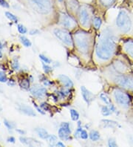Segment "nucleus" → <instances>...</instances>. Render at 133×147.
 <instances>
[{
  "label": "nucleus",
  "instance_id": "obj_47",
  "mask_svg": "<svg viewBox=\"0 0 133 147\" xmlns=\"http://www.w3.org/2000/svg\"><path fill=\"white\" fill-rule=\"evenodd\" d=\"M2 48V43H1V42H0V49H1Z\"/></svg>",
  "mask_w": 133,
  "mask_h": 147
},
{
  "label": "nucleus",
  "instance_id": "obj_38",
  "mask_svg": "<svg viewBox=\"0 0 133 147\" xmlns=\"http://www.w3.org/2000/svg\"><path fill=\"white\" fill-rule=\"evenodd\" d=\"M43 68H44V70L46 73H49L52 71V68H50L49 65H45V64H43Z\"/></svg>",
  "mask_w": 133,
  "mask_h": 147
},
{
  "label": "nucleus",
  "instance_id": "obj_15",
  "mask_svg": "<svg viewBox=\"0 0 133 147\" xmlns=\"http://www.w3.org/2000/svg\"><path fill=\"white\" fill-rule=\"evenodd\" d=\"M36 132L40 138H42V139H47V138L50 135L48 134L47 131H46V129H44L43 128H36Z\"/></svg>",
  "mask_w": 133,
  "mask_h": 147
},
{
  "label": "nucleus",
  "instance_id": "obj_43",
  "mask_svg": "<svg viewBox=\"0 0 133 147\" xmlns=\"http://www.w3.org/2000/svg\"><path fill=\"white\" fill-rule=\"evenodd\" d=\"M7 142L14 143H15V138H13V137H10V138H7Z\"/></svg>",
  "mask_w": 133,
  "mask_h": 147
},
{
  "label": "nucleus",
  "instance_id": "obj_31",
  "mask_svg": "<svg viewBox=\"0 0 133 147\" xmlns=\"http://www.w3.org/2000/svg\"><path fill=\"white\" fill-rule=\"evenodd\" d=\"M7 80V79L6 74L4 72L1 71V72H0V82H1V83H6Z\"/></svg>",
  "mask_w": 133,
  "mask_h": 147
},
{
  "label": "nucleus",
  "instance_id": "obj_3",
  "mask_svg": "<svg viewBox=\"0 0 133 147\" xmlns=\"http://www.w3.org/2000/svg\"><path fill=\"white\" fill-rule=\"evenodd\" d=\"M75 42L81 53H88L90 46V37L88 34L84 31H78L75 34Z\"/></svg>",
  "mask_w": 133,
  "mask_h": 147
},
{
  "label": "nucleus",
  "instance_id": "obj_1",
  "mask_svg": "<svg viewBox=\"0 0 133 147\" xmlns=\"http://www.w3.org/2000/svg\"><path fill=\"white\" fill-rule=\"evenodd\" d=\"M115 48V42L110 34H104L98 42L95 48L96 54L101 60H108L112 57Z\"/></svg>",
  "mask_w": 133,
  "mask_h": 147
},
{
  "label": "nucleus",
  "instance_id": "obj_39",
  "mask_svg": "<svg viewBox=\"0 0 133 147\" xmlns=\"http://www.w3.org/2000/svg\"><path fill=\"white\" fill-rule=\"evenodd\" d=\"M41 107H42V109H44V111H48V110L50 109V106H49L48 104H47L46 103H42V105H41Z\"/></svg>",
  "mask_w": 133,
  "mask_h": 147
},
{
  "label": "nucleus",
  "instance_id": "obj_7",
  "mask_svg": "<svg viewBox=\"0 0 133 147\" xmlns=\"http://www.w3.org/2000/svg\"><path fill=\"white\" fill-rule=\"evenodd\" d=\"M115 82L118 85L125 89L133 91V78L126 76H119L115 78Z\"/></svg>",
  "mask_w": 133,
  "mask_h": 147
},
{
  "label": "nucleus",
  "instance_id": "obj_24",
  "mask_svg": "<svg viewBox=\"0 0 133 147\" xmlns=\"http://www.w3.org/2000/svg\"><path fill=\"white\" fill-rule=\"evenodd\" d=\"M5 16L7 19H9L11 21H13L15 23H16L18 22V19L16 17V16H15L14 14H13L11 12H6L5 13Z\"/></svg>",
  "mask_w": 133,
  "mask_h": 147
},
{
  "label": "nucleus",
  "instance_id": "obj_33",
  "mask_svg": "<svg viewBox=\"0 0 133 147\" xmlns=\"http://www.w3.org/2000/svg\"><path fill=\"white\" fill-rule=\"evenodd\" d=\"M4 124H5V126L7 127V128L9 130H10V129H13V126H14L12 123H11V122L8 121V120H4Z\"/></svg>",
  "mask_w": 133,
  "mask_h": 147
},
{
  "label": "nucleus",
  "instance_id": "obj_22",
  "mask_svg": "<svg viewBox=\"0 0 133 147\" xmlns=\"http://www.w3.org/2000/svg\"><path fill=\"white\" fill-rule=\"evenodd\" d=\"M100 98L101 99L102 101H104L107 105H109L111 104V100L109 99V97L107 96V94H106L105 93H101L100 95Z\"/></svg>",
  "mask_w": 133,
  "mask_h": 147
},
{
  "label": "nucleus",
  "instance_id": "obj_23",
  "mask_svg": "<svg viewBox=\"0 0 133 147\" xmlns=\"http://www.w3.org/2000/svg\"><path fill=\"white\" fill-rule=\"evenodd\" d=\"M70 115H71V118H72L73 121H76L79 118V114L75 109H70Z\"/></svg>",
  "mask_w": 133,
  "mask_h": 147
},
{
  "label": "nucleus",
  "instance_id": "obj_8",
  "mask_svg": "<svg viewBox=\"0 0 133 147\" xmlns=\"http://www.w3.org/2000/svg\"><path fill=\"white\" fill-rule=\"evenodd\" d=\"M60 21L61 24L67 28H73L76 25V22H75L74 19L67 14L61 15Z\"/></svg>",
  "mask_w": 133,
  "mask_h": 147
},
{
  "label": "nucleus",
  "instance_id": "obj_36",
  "mask_svg": "<svg viewBox=\"0 0 133 147\" xmlns=\"http://www.w3.org/2000/svg\"><path fill=\"white\" fill-rule=\"evenodd\" d=\"M108 146H112V147H115V146H117V143L115 142V140L114 139H109V141H108Z\"/></svg>",
  "mask_w": 133,
  "mask_h": 147
},
{
  "label": "nucleus",
  "instance_id": "obj_41",
  "mask_svg": "<svg viewBox=\"0 0 133 147\" xmlns=\"http://www.w3.org/2000/svg\"><path fill=\"white\" fill-rule=\"evenodd\" d=\"M33 105H34V106L36 107V110L39 112V113H41V114H44L45 113H44V112H43L42 109H39V108H38V106L35 103H33Z\"/></svg>",
  "mask_w": 133,
  "mask_h": 147
},
{
  "label": "nucleus",
  "instance_id": "obj_12",
  "mask_svg": "<svg viewBox=\"0 0 133 147\" xmlns=\"http://www.w3.org/2000/svg\"><path fill=\"white\" fill-rule=\"evenodd\" d=\"M19 109L22 112H23L24 114H25L26 115H28L30 117H36V114L35 113L34 110L32 109V108H30L27 105H19Z\"/></svg>",
  "mask_w": 133,
  "mask_h": 147
},
{
  "label": "nucleus",
  "instance_id": "obj_16",
  "mask_svg": "<svg viewBox=\"0 0 133 147\" xmlns=\"http://www.w3.org/2000/svg\"><path fill=\"white\" fill-rule=\"evenodd\" d=\"M100 133L98 131L93 130L89 133V138L93 141H97L100 139Z\"/></svg>",
  "mask_w": 133,
  "mask_h": 147
},
{
  "label": "nucleus",
  "instance_id": "obj_27",
  "mask_svg": "<svg viewBox=\"0 0 133 147\" xmlns=\"http://www.w3.org/2000/svg\"><path fill=\"white\" fill-rule=\"evenodd\" d=\"M17 29H18V31L22 34H25L27 32V28L22 24H19L17 25Z\"/></svg>",
  "mask_w": 133,
  "mask_h": 147
},
{
  "label": "nucleus",
  "instance_id": "obj_29",
  "mask_svg": "<svg viewBox=\"0 0 133 147\" xmlns=\"http://www.w3.org/2000/svg\"><path fill=\"white\" fill-rule=\"evenodd\" d=\"M115 0H100V2L102 5H104V6H109L111 5Z\"/></svg>",
  "mask_w": 133,
  "mask_h": 147
},
{
  "label": "nucleus",
  "instance_id": "obj_46",
  "mask_svg": "<svg viewBox=\"0 0 133 147\" xmlns=\"http://www.w3.org/2000/svg\"><path fill=\"white\" fill-rule=\"evenodd\" d=\"M2 54L1 51H0V58H2Z\"/></svg>",
  "mask_w": 133,
  "mask_h": 147
},
{
  "label": "nucleus",
  "instance_id": "obj_13",
  "mask_svg": "<svg viewBox=\"0 0 133 147\" xmlns=\"http://www.w3.org/2000/svg\"><path fill=\"white\" fill-rule=\"evenodd\" d=\"M58 79L59 80L63 83V85L67 87V88H72L73 86V83L71 80L70 78L64 74H60L58 76Z\"/></svg>",
  "mask_w": 133,
  "mask_h": 147
},
{
  "label": "nucleus",
  "instance_id": "obj_14",
  "mask_svg": "<svg viewBox=\"0 0 133 147\" xmlns=\"http://www.w3.org/2000/svg\"><path fill=\"white\" fill-rule=\"evenodd\" d=\"M58 137L62 140H69L70 138V134L71 132H68L67 129H65L63 127H60V129H58Z\"/></svg>",
  "mask_w": 133,
  "mask_h": 147
},
{
  "label": "nucleus",
  "instance_id": "obj_37",
  "mask_svg": "<svg viewBox=\"0 0 133 147\" xmlns=\"http://www.w3.org/2000/svg\"><path fill=\"white\" fill-rule=\"evenodd\" d=\"M12 67L14 70H19V64L18 63V61L16 60H14L12 63Z\"/></svg>",
  "mask_w": 133,
  "mask_h": 147
},
{
  "label": "nucleus",
  "instance_id": "obj_28",
  "mask_svg": "<svg viewBox=\"0 0 133 147\" xmlns=\"http://www.w3.org/2000/svg\"><path fill=\"white\" fill-rule=\"evenodd\" d=\"M101 23H102V21H101V18H99V17H95V18L94 19L93 24H94V26H95L97 29H98V28L101 27Z\"/></svg>",
  "mask_w": 133,
  "mask_h": 147
},
{
  "label": "nucleus",
  "instance_id": "obj_32",
  "mask_svg": "<svg viewBox=\"0 0 133 147\" xmlns=\"http://www.w3.org/2000/svg\"><path fill=\"white\" fill-rule=\"evenodd\" d=\"M80 124H81V122H78V128L77 129V130L75 132V138H80L81 132L82 131V128H81V127L80 126Z\"/></svg>",
  "mask_w": 133,
  "mask_h": 147
},
{
  "label": "nucleus",
  "instance_id": "obj_19",
  "mask_svg": "<svg viewBox=\"0 0 133 147\" xmlns=\"http://www.w3.org/2000/svg\"><path fill=\"white\" fill-rule=\"evenodd\" d=\"M101 122H103V123L104 124V126L105 127H115V126H119L118 124V123L115 122V121H112V120H102Z\"/></svg>",
  "mask_w": 133,
  "mask_h": 147
},
{
  "label": "nucleus",
  "instance_id": "obj_40",
  "mask_svg": "<svg viewBox=\"0 0 133 147\" xmlns=\"http://www.w3.org/2000/svg\"><path fill=\"white\" fill-rule=\"evenodd\" d=\"M0 5L4 7H9V5L5 0H0Z\"/></svg>",
  "mask_w": 133,
  "mask_h": 147
},
{
  "label": "nucleus",
  "instance_id": "obj_20",
  "mask_svg": "<svg viewBox=\"0 0 133 147\" xmlns=\"http://www.w3.org/2000/svg\"><path fill=\"white\" fill-rule=\"evenodd\" d=\"M20 39V41H21V42L23 44V45H25V47H30L32 45V43L31 42H30L28 39L25 36H20L19 37Z\"/></svg>",
  "mask_w": 133,
  "mask_h": 147
},
{
  "label": "nucleus",
  "instance_id": "obj_6",
  "mask_svg": "<svg viewBox=\"0 0 133 147\" xmlns=\"http://www.w3.org/2000/svg\"><path fill=\"white\" fill-rule=\"evenodd\" d=\"M114 97L116 102L121 105L129 106L131 103V99L129 96L120 90H115L114 91Z\"/></svg>",
  "mask_w": 133,
  "mask_h": 147
},
{
  "label": "nucleus",
  "instance_id": "obj_4",
  "mask_svg": "<svg viewBox=\"0 0 133 147\" xmlns=\"http://www.w3.org/2000/svg\"><path fill=\"white\" fill-rule=\"evenodd\" d=\"M116 25L123 32L127 33L129 31L132 22L127 12L124 11H120L119 12L116 19Z\"/></svg>",
  "mask_w": 133,
  "mask_h": 147
},
{
  "label": "nucleus",
  "instance_id": "obj_9",
  "mask_svg": "<svg viewBox=\"0 0 133 147\" xmlns=\"http://www.w3.org/2000/svg\"><path fill=\"white\" fill-rule=\"evenodd\" d=\"M79 21L81 25L87 27L89 25L90 17L86 9H81L79 12Z\"/></svg>",
  "mask_w": 133,
  "mask_h": 147
},
{
  "label": "nucleus",
  "instance_id": "obj_5",
  "mask_svg": "<svg viewBox=\"0 0 133 147\" xmlns=\"http://www.w3.org/2000/svg\"><path fill=\"white\" fill-rule=\"evenodd\" d=\"M54 34L56 35V36L59 39V40L64 42V44H66L68 46H72L73 42V40L72 37H71L70 34H69L68 31H67L66 30H64V29H60V28H56L54 30Z\"/></svg>",
  "mask_w": 133,
  "mask_h": 147
},
{
  "label": "nucleus",
  "instance_id": "obj_2",
  "mask_svg": "<svg viewBox=\"0 0 133 147\" xmlns=\"http://www.w3.org/2000/svg\"><path fill=\"white\" fill-rule=\"evenodd\" d=\"M33 11L41 14H47L52 10L51 0H27Z\"/></svg>",
  "mask_w": 133,
  "mask_h": 147
},
{
  "label": "nucleus",
  "instance_id": "obj_26",
  "mask_svg": "<svg viewBox=\"0 0 133 147\" xmlns=\"http://www.w3.org/2000/svg\"><path fill=\"white\" fill-rule=\"evenodd\" d=\"M48 142L51 146H54L55 144H56V141H57V137L55 135H49V137L47 138Z\"/></svg>",
  "mask_w": 133,
  "mask_h": 147
},
{
  "label": "nucleus",
  "instance_id": "obj_18",
  "mask_svg": "<svg viewBox=\"0 0 133 147\" xmlns=\"http://www.w3.org/2000/svg\"><path fill=\"white\" fill-rule=\"evenodd\" d=\"M19 140H20V142L25 144V145H28V146H33V143L34 142H36L37 140H30V138H22V137H20L19 138Z\"/></svg>",
  "mask_w": 133,
  "mask_h": 147
},
{
  "label": "nucleus",
  "instance_id": "obj_34",
  "mask_svg": "<svg viewBox=\"0 0 133 147\" xmlns=\"http://www.w3.org/2000/svg\"><path fill=\"white\" fill-rule=\"evenodd\" d=\"M80 138L81 139H84V140H86L88 138V134L87 132L85 131V130H82L81 132V134H80Z\"/></svg>",
  "mask_w": 133,
  "mask_h": 147
},
{
  "label": "nucleus",
  "instance_id": "obj_44",
  "mask_svg": "<svg viewBox=\"0 0 133 147\" xmlns=\"http://www.w3.org/2000/svg\"><path fill=\"white\" fill-rule=\"evenodd\" d=\"M57 146H61V147H64L65 146V145L63 143H61V142H58V143H56V144Z\"/></svg>",
  "mask_w": 133,
  "mask_h": 147
},
{
  "label": "nucleus",
  "instance_id": "obj_42",
  "mask_svg": "<svg viewBox=\"0 0 133 147\" xmlns=\"http://www.w3.org/2000/svg\"><path fill=\"white\" fill-rule=\"evenodd\" d=\"M39 34V31L36 30V29H35V30H31L30 31V35H35V34Z\"/></svg>",
  "mask_w": 133,
  "mask_h": 147
},
{
  "label": "nucleus",
  "instance_id": "obj_45",
  "mask_svg": "<svg viewBox=\"0 0 133 147\" xmlns=\"http://www.w3.org/2000/svg\"><path fill=\"white\" fill-rule=\"evenodd\" d=\"M17 132H19L20 134H25V131H23V130H20V129H16Z\"/></svg>",
  "mask_w": 133,
  "mask_h": 147
},
{
  "label": "nucleus",
  "instance_id": "obj_17",
  "mask_svg": "<svg viewBox=\"0 0 133 147\" xmlns=\"http://www.w3.org/2000/svg\"><path fill=\"white\" fill-rule=\"evenodd\" d=\"M125 49L126 51L132 56L133 57V41L128 42L125 45Z\"/></svg>",
  "mask_w": 133,
  "mask_h": 147
},
{
  "label": "nucleus",
  "instance_id": "obj_35",
  "mask_svg": "<svg viewBox=\"0 0 133 147\" xmlns=\"http://www.w3.org/2000/svg\"><path fill=\"white\" fill-rule=\"evenodd\" d=\"M61 127H63L65 129H67L68 132H71V129H70V124L68 123H62L61 124Z\"/></svg>",
  "mask_w": 133,
  "mask_h": 147
},
{
  "label": "nucleus",
  "instance_id": "obj_10",
  "mask_svg": "<svg viewBox=\"0 0 133 147\" xmlns=\"http://www.w3.org/2000/svg\"><path fill=\"white\" fill-rule=\"evenodd\" d=\"M81 94H82L83 99L87 104H90L91 102L94 100V95L93 94L90 92L84 86L81 87Z\"/></svg>",
  "mask_w": 133,
  "mask_h": 147
},
{
  "label": "nucleus",
  "instance_id": "obj_30",
  "mask_svg": "<svg viewBox=\"0 0 133 147\" xmlns=\"http://www.w3.org/2000/svg\"><path fill=\"white\" fill-rule=\"evenodd\" d=\"M39 57H40V59H41V60H42L44 63H47V64H50V63H51V60H50L48 57L45 56L43 55V54H40V55H39Z\"/></svg>",
  "mask_w": 133,
  "mask_h": 147
},
{
  "label": "nucleus",
  "instance_id": "obj_11",
  "mask_svg": "<svg viewBox=\"0 0 133 147\" xmlns=\"http://www.w3.org/2000/svg\"><path fill=\"white\" fill-rule=\"evenodd\" d=\"M47 92V90L45 88H33L31 89V93L32 94L36 97H38V98H42L43 97L45 94Z\"/></svg>",
  "mask_w": 133,
  "mask_h": 147
},
{
  "label": "nucleus",
  "instance_id": "obj_25",
  "mask_svg": "<svg viewBox=\"0 0 133 147\" xmlns=\"http://www.w3.org/2000/svg\"><path fill=\"white\" fill-rule=\"evenodd\" d=\"M112 110L110 109H109V108L107 106H103L101 108V113L102 114H103L104 116H109L112 114Z\"/></svg>",
  "mask_w": 133,
  "mask_h": 147
},
{
  "label": "nucleus",
  "instance_id": "obj_21",
  "mask_svg": "<svg viewBox=\"0 0 133 147\" xmlns=\"http://www.w3.org/2000/svg\"><path fill=\"white\" fill-rule=\"evenodd\" d=\"M19 85L22 88L25 89H29V86H30V82L29 80L27 79V78H25V79H22L21 81L19 82Z\"/></svg>",
  "mask_w": 133,
  "mask_h": 147
}]
</instances>
